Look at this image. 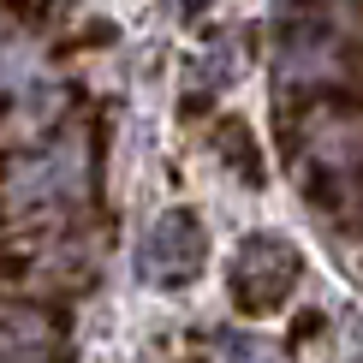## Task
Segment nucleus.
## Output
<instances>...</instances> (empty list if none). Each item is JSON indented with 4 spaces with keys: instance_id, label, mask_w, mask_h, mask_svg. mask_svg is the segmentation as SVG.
Instances as JSON below:
<instances>
[{
    "instance_id": "7",
    "label": "nucleus",
    "mask_w": 363,
    "mask_h": 363,
    "mask_svg": "<svg viewBox=\"0 0 363 363\" xmlns=\"http://www.w3.org/2000/svg\"><path fill=\"white\" fill-rule=\"evenodd\" d=\"M0 352H6L12 363H42V357H54V352H60V340H54V322H48L42 310H30V304H6Z\"/></svg>"
},
{
    "instance_id": "3",
    "label": "nucleus",
    "mask_w": 363,
    "mask_h": 363,
    "mask_svg": "<svg viewBox=\"0 0 363 363\" xmlns=\"http://www.w3.org/2000/svg\"><path fill=\"white\" fill-rule=\"evenodd\" d=\"M84 185H89V167L78 138H60L54 149H12L6 161V208L72 203V196H84Z\"/></svg>"
},
{
    "instance_id": "2",
    "label": "nucleus",
    "mask_w": 363,
    "mask_h": 363,
    "mask_svg": "<svg viewBox=\"0 0 363 363\" xmlns=\"http://www.w3.org/2000/svg\"><path fill=\"white\" fill-rule=\"evenodd\" d=\"M203 262H208V233H203V220H196L191 208H167L138 245V280L155 286V292L191 286L203 274Z\"/></svg>"
},
{
    "instance_id": "9",
    "label": "nucleus",
    "mask_w": 363,
    "mask_h": 363,
    "mask_svg": "<svg viewBox=\"0 0 363 363\" xmlns=\"http://www.w3.org/2000/svg\"><path fill=\"white\" fill-rule=\"evenodd\" d=\"M208 352H220V357H262L268 345L262 340H245V334H220V340H208Z\"/></svg>"
},
{
    "instance_id": "4",
    "label": "nucleus",
    "mask_w": 363,
    "mask_h": 363,
    "mask_svg": "<svg viewBox=\"0 0 363 363\" xmlns=\"http://www.w3.org/2000/svg\"><path fill=\"white\" fill-rule=\"evenodd\" d=\"M304 155H310V167L328 173V179L363 173V119L345 113V108H322L304 125Z\"/></svg>"
},
{
    "instance_id": "6",
    "label": "nucleus",
    "mask_w": 363,
    "mask_h": 363,
    "mask_svg": "<svg viewBox=\"0 0 363 363\" xmlns=\"http://www.w3.org/2000/svg\"><path fill=\"white\" fill-rule=\"evenodd\" d=\"M60 108H66V89L42 84V72H36V78H24V84H12L6 89V138H12V149L36 143L42 131L60 119Z\"/></svg>"
},
{
    "instance_id": "1",
    "label": "nucleus",
    "mask_w": 363,
    "mask_h": 363,
    "mask_svg": "<svg viewBox=\"0 0 363 363\" xmlns=\"http://www.w3.org/2000/svg\"><path fill=\"white\" fill-rule=\"evenodd\" d=\"M298 274H304V256H298L292 238L250 233L245 245H238V256H233V298H238V310H250V315L280 310L286 298H292Z\"/></svg>"
},
{
    "instance_id": "5",
    "label": "nucleus",
    "mask_w": 363,
    "mask_h": 363,
    "mask_svg": "<svg viewBox=\"0 0 363 363\" xmlns=\"http://www.w3.org/2000/svg\"><path fill=\"white\" fill-rule=\"evenodd\" d=\"M340 72H345V42L334 30H298L286 42V54H280V78L298 84V89H322Z\"/></svg>"
},
{
    "instance_id": "8",
    "label": "nucleus",
    "mask_w": 363,
    "mask_h": 363,
    "mask_svg": "<svg viewBox=\"0 0 363 363\" xmlns=\"http://www.w3.org/2000/svg\"><path fill=\"white\" fill-rule=\"evenodd\" d=\"M220 155H226V167L238 161V179H245V185H256V179H262V161H256V149H250V131H245V125H226Z\"/></svg>"
}]
</instances>
